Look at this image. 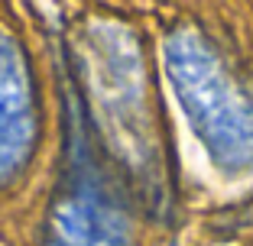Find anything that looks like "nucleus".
Here are the masks:
<instances>
[]
</instances>
